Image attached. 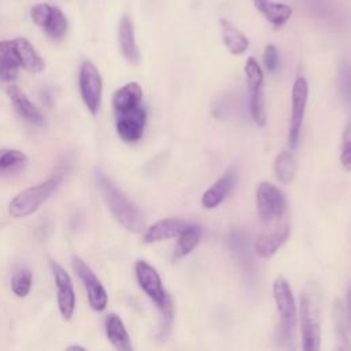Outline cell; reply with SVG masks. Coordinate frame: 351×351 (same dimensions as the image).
Here are the masks:
<instances>
[{
  "label": "cell",
  "instance_id": "obj_24",
  "mask_svg": "<svg viewBox=\"0 0 351 351\" xmlns=\"http://www.w3.org/2000/svg\"><path fill=\"white\" fill-rule=\"evenodd\" d=\"M202 228L199 225H186L185 229L178 234V241L174 247L173 256L176 259H180L185 255H188L200 241L202 237Z\"/></svg>",
  "mask_w": 351,
  "mask_h": 351
},
{
  "label": "cell",
  "instance_id": "obj_33",
  "mask_svg": "<svg viewBox=\"0 0 351 351\" xmlns=\"http://www.w3.org/2000/svg\"><path fill=\"white\" fill-rule=\"evenodd\" d=\"M254 1V4L256 5V4H259V3H262V1H265V0H252Z\"/></svg>",
  "mask_w": 351,
  "mask_h": 351
},
{
  "label": "cell",
  "instance_id": "obj_3",
  "mask_svg": "<svg viewBox=\"0 0 351 351\" xmlns=\"http://www.w3.org/2000/svg\"><path fill=\"white\" fill-rule=\"evenodd\" d=\"M302 348L317 351L321 344V295L314 284H307L300 295Z\"/></svg>",
  "mask_w": 351,
  "mask_h": 351
},
{
  "label": "cell",
  "instance_id": "obj_29",
  "mask_svg": "<svg viewBox=\"0 0 351 351\" xmlns=\"http://www.w3.org/2000/svg\"><path fill=\"white\" fill-rule=\"evenodd\" d=\"M263 63L267 71L274 73L278 69L280 64V58H278V51L273 44H269L265 47L263 51Z\"/></svg>",
  "mask_w": 351,
  "mask_h": 351
},
{
  "label": "cell",
  "instance_id": "obj_7",
  "mask_svg": "<svg viewBox=\"0 0 351 351\" xmlns=\"http://www.w3.org/2000/svg\"><path fill=\"white\" fill-rule=\"evenodd\" d=\"M247 84L250 88V108L251 117L258 126L266 123L265 107V89H263V71L254 58H248L244 66Z\"/></svg>",
  "mask_w": 351,
  "mask_h": 351
},
{
  "label": "cell",
  "instance_id": "obj_19",
  "mask_svg": "<svg viewBox=\"0 0 351 351\" xmlns=\"http://www.w3.org/2000/svg\"><path fill=\"white\" fill-rule=\"evenodd\" d=\"M104 330L108 341L119 351H132V343L123 321L118 314H108L104 321Z\"/></svg>",
  "mask_w": 351,
  "mask_h": 351
},
{
  "label": "cell",
  "instance_id": "obj_25",
  "mask_svg": "<svg viewBox=\"0 0 351 351\" xmlns=\"http://www.w3.org/2000/svg\"><path fill=\"white\" fill-rule=\"evenodd\" d=\"M273 167H274V174L277 180L282 184H288L295 177L296 159L289 151H282L277 155Z\"/></svg>",
  "mask_w": 351,
  "mask_h": 351
},
{
  "label": "cell",
  "instance_id": "obj_9",
  "mask_svg": "<svg viewBox=\"0 0 351 351\" xmlns=\"http://www.w3.org/2000/svg\"><path fill=\"white\" fill-rule=\"evenodd\" d=\"M73 269L77 273L78 278L81 280L86 295H88V302L90 307L95 311H103L107 307L108 303V296L107 291L103 287L101 281L97 278L95 271L89 267L88 263H85L80 256H73Z\"/></svg>",
  "mask_w": 351,
  "mask_h": 351
},
{
  "label": "cell",
  "instance_id": "obj_8",
  "mask_svg": "<svg viewBox=\"0 0 351 351\" xmlns=\"http://www.w3.org/2000/svg\"><path fill=\"white\" fill-rule=\"evenodd\" d=\"M78 85L82 101L92 115H96L100 108L103 95V81L99 70L90 60H84L80 66Z\"/></svg>",
  "mask_w": 351,
  "mask_h": 351
},
{
  "label": "cell",
  "instance_id": "obj_16",
  "mask_svg": "<svg viewBox=\"0 0 351 351\" xmlns=\"http://www.w3.org/2000/svg\"><path fill=\"white\" fill-rule=\"evenodd\" d=\"M118 43H119V49H121L123 58L133 64L138 63L140 51H138L137 43H136L133 21L130 19L129 15H123L119 21Z\"/></svg>",
  "mask_w": 351,
  "mask_h": 351
},
{
  "label": "cell",
  "instance_id": "obj_5",
  "mask_svg": "<svg viewBox=\"0 0 351 351\" xmlns=\"http://www.w3.org/2000/svg\"><path fill=\"white\" fill-rule=\"evenodd\" d=\"M273 298L280 315L278 341L282 347H292L296 328V303L289 282L284 277H277L273 282Z\"/></svg>",
  "mask_w": 351,
  "mask_h": 351
},
{
  "label": "cell",
  "instance_id": "obj_22",
  "mask_svg": "<svg viewBox=\"0 0 351 351\" xmlns=\"http://www.w3.org/2000/svg\"><path fill=\"white\" fill-rule=\"evenodd\" d=\"M221 34H222V41L228 51L233 55H241L247 51L250 41L241 33L236 26H233L228 19H221Z\"/></svg>",
  "mask_w": 351,
  "mask_h": 351
},
{
  "label": "cell",
  "instance_id": "obj_2",
  "mask_svg": "<svg viewBox=\"0 0 351 351\" xmlns=\"http://www.w3.org/2000/svg\"><path fill=\"white\" fill-rule=\"evenodd\" d=\"M97 189L115 219L129 232L138 233L144 230V215L140 208L114 184V181L100 169L95 170Z\"/></svg>",
  "mask_w": 351,
  "mask_h": 351
},
{
  "label": "cell",
  "instance_id": "obj_15",
  "mask_svg": "<svg viewBox=\"0 0 351 351\" xmlns=\"http://www.w3.org/2000/svg\"><path fill=\"white\" fill-rule=\"evenodd\" d=\"M237 182V174L234 170L226 171L219 180H217L202 196V204L206 208H215L219 206L233 186Z\"/></svg>",
  "mask_w": 351,
  "mask_h": 351
},
{
  "label": "cell",
  "instance_id": "obj_30",
  "mask_svg": "<svg viewBox=\"0 0 351 351\" xmlns=\"http://www.w3.org/2000/svg\"><path fill=\"white\" fill-rule=\"evenodd\" d=\"M340 88L344 97L351 101V62L346 60L340 69Z\"/></svg>",
  "mask_w": 351,
  "mask_h": 351
},
{
  "label": "cell",
  "instance_id": "obj_32",
  "mask_svg": "<svg viewBox=\"0 0 351 351\" xmlns=\"http://www.w3.org/2000/svg\"><path fill=\"white\" fill-rule=\"evenodd\" d=\"M67 350H85V347H81V346H70V347H67Z\"/></svg>",
  "mask_w": 351,
  "mask_h": 351
},
{
  "label": "cell",
  "instance_id": "obj_10",
  "mask_svg": "<svg viewBox=\"0 0 351 351\" xmlns=\"http://www.w3.org/2000/svg\"><path fill=\"white\" fill-rule=\"evenodd\" d=\"M30 16L33 22L40 26L51 38H62L69 27L66 15L55 5L47 3L34 4L30 10Z\"/></svg>",
  "mask_w": 351,
  "mask_h": 351
},
{
  "label": "cell",
  "instance_id": "obj_18",
  "mask_svg": "<svg viewBox=\"0 0 351 351\" xmlns=\"http://www.w3.org/2000/svg\"><path fill=\"white\" fill-rule=\"evenodd\" d=\"M188 222L177 218H165L152 223L144 233V243H156L178 236Z\"/></svg>",
  "mask_w": 351,
  "mask_h": 351
},
{
  "label": "cell",
  "instance_id": "obj_1",
  "mask_svg": "<svg viewBox=\"0 0 351 351\" xmlns=\"http://www.w3.org/2000/svg\"><path fill=\"white\" fill-rule=\"evenodd\" d=\"M256 210L261 222L254 250L261 258L273 256L291 233L287 197L271 182H261L256 188Z\"/></svg>",
  "mask_w": 351,
  "mask_h": 351
},
{
  "label": "cell",
  "instance_id": "obj_28",
  "mask_svg": "<svg viewBox=\"0 0 351 351\" xmlns=\"http://www.w3.org/2000/svg\"><path fill=\"white\" fill-rule=\"evenodd\" d=\"M340 162L346 170L351 171V117L348 118V122L344 128L343 137H341Z\"/></svg>",
  "mask_w": 351,
  "mask_h": 351
},
{
  "label": "cell",
  "instance_id": "obj_31",
  "mask_svg": "<svg viewBox=\"0 0 351 351\" xmlns=\"http://www.w3.org/2000/svg\"><path fill=\"white\" fill-rule=\"evenodd\" d=\"M346 311H347V318H348V322L351 325V285L347 291V303H346Z\"/></svg>",
  "mask_w": 351,
  "mask_h": 351
},
{
  "label": "cell",
  "instance_id": "obj_4",
  "mask_svg": "<svg viewBox=\"0 0 351 351\" xmlns=\"http://www.w3.org/2000/svg\"><path fill=\"white\" fill-rule=\"evenodd\" d=\"M63 181V174L56 173L33 186L18 192L8 204V213L14 218H23L36 213L40 206L59 188Z\"/></svg>",
  "mask_w": 351,
  "mask_h": 351
},
{
  "label": "cell",
  "instance_id": "obj_26",
  "mask_svg": "<svg viewBox=\"0 0 351 351\" xmlns=\"http://www.w3.org/2000/svg\"><path fill=\"white\" fill-rule=\"evenodd\" d=\"M27 163V156L14 148H0V174H8L21 170Z\"/></svg>",
  "mask_w": 351,
  "mask_h": 351
},
{
  "label": "cell",
  "instance_id": "obj_6",
  "mask_svg": "<svg viewBox=\"0 0 351 351\" xmlns=\"http://www.w3.org/2000/svg\"><path fill=\"white\" fill-rule=\"evenodd\" d=\"M136 278L144 293L162 311L163 324L170 325L173 317V302L166 293L159 273L145 261H137L134 265Z\"/></svg>",
  "mask_w": 351,
  "mask_h": 351
},
{
  "label": "cell",
  "instance_id": "obj_13",
  "mask_svg": "<svg viewBox=\"0 0 351 351\" xmlns=\"http://www.w3.org/2000/svg\"><path fill=\"white\" fill-rule=\"evenodd\" d=\"M49 266H51L55 285H56V300H58L59 313L63 319L69 321L71 319L75 310V292H74L71 277L66 271V269L62 267L58 262L51 261Z\"/></svg>",
  "mask_w": 351,
  "mask_h": 351
},
{
  "label": "cell",
  "instance_id": "obj_11",
  "mask_svg": "<svg viewBox=\"0 0 351 351\" xmlns=\"http://www.w3.org/2000/svg\"><path fill=\"white\" fill-rule=\"evenodd\" d=\"M307 97H308L307 80L304 77H298L292 88V108H291L289 133H288V141L292 148H295L299 143Z\"/></svg>",
  "mask_w": 351,
  "mask_h": 351
},
{
  "label": "cell",
  "instance_id": "obj_21",
  "mask_svg": "<svg viewBox=\"0 0 351 351\" xmlns=\"http://www.w3.org/2000/svg\"><path fill=\"white\" fill-rule=\"evenodd\" d=\"M12 40H14L16 52L19 55L22 69H25L30 73H40L45 69L44 59L40 56V53L36 51V48L27 38L16 37Z\"/></svg>",
  "mask_w": 351,
  "mask_h": 351
},
{
  "label": "cell",
  "instance_id": "obj_20",
  "mask_svg": "<svg viewBox=\"0 0 351 351\" xmlns=\"http://www.w3.org/2000/svg\"><path fill=\"white\" fill-rule=\"evenodd\" d=\"M143 88L138 82L132 81L117 89L112 95V108L115 112L125 111L141 104Z\"/></svg>",
  "mask_w": 351,
  "mask_h": 351
},
{
  "label": "cell",
  "instance_id": "obj_12",
  "mask_svg": "<svg viewBox=\"0 0 351 351\" xmlns=\"http://www.w3.org/2000/svg\"><path fill=\"white\" fill-rule=\"evenodd\" d=\"M147 123V111L143 104L115 112V128L118 136L126 143H136L141 138Z\"/></svg>",
  "mask_w": 351,
  "mask_h": 351
},
{
  "label": "cell",
  "instance_id": "obj_23",
  "mask_svg": "<svg viewBox=\"0 0 351 351\" xmlns=\"http://www.w3.org/2000/svg\"><path fill=\"white\" fill-rule=\"evenodd\" d=\"M259 12L276 27H280L288 22L292 15V8L284 3H276L270 0H265L255 5Z\"/></svg>",
  "mask_w": 351,
  "mask_h": 351
},
{
  "label": "cell",
  "instance_id": "obj_27",
  "mask_svg": "<svg viewBox=\"0 0 351 351\" xmlns=\"http://www.w3.org/2000/svg\"><path fill=\"white\" fill-rule=\"evenodd\" d=\"M11 289L18 298H26L32 289L33 284V273L29 267L16 269L10 280Z\"/></svg>",
  "mask_w": 351,
  "mask_h": 351
},
{
  "label": "cell",
  "instance_id": "obj_17",
  "mask_svg": "<svg viewBox=\"0 0 351 351\" xmlns=\"http://www.w3.org/2000/svg\"><path fill=\"white\" fill-rule=\"evenodd\" d=\"M21 66L14 40L0 41V81L11 82L16 78Z\"/></svg>",
  "mask_w": 351,
  "mask_h": 351
},
{
  "label": "cell",
  "instance_id": "obj_14",
  "mask_svg": "<svg viewBox=\"0 0 351 351\" xmlns=\"http://www.w3.org/2000/svg\"><path fill=\"white\" fill-rule=\"evenodd\" d=\"M7 95L11 100L14 110L27 122L43 126L44 125V115L38 110V107L27 97V95L16 85H11L7 88Z\"/></svg>",
  "mask_w": 351,
  "mask_h": 351
}]
</instances>
